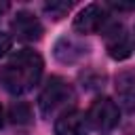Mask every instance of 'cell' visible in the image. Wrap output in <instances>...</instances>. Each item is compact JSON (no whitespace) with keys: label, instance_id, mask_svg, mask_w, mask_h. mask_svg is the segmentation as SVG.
Segmentation results:
<instances>
[{"label":"cell","instance_id":"cell-11","mask_svg":"<svg viewBox=\"0 0 135 135\" xmlns=\"http://www.w3.org/2000/svg\"><path fill=\"white\" fill-rule=\"evenodd\" d=\"M70 6H72V2H49V4H44V11L51 13L55 19H59L63 13L70 11Z\"/></svg>","mask_w":135,"mask_h":135},{"label":"cell","instance_id":"cell-7","mask_svg":"<svg viewBox=\"0 0 135 135\" xmlns=\"http://www.w3.org/2000/svg\"><path fill=\"white\" fill-rule=\"evenodd\" d=\"M86 131H89L86 114L78 110H70L61 114L55 122V135H86Z\"/></svg>","mask_w":135,"mask_h":135},{"label":"cell","instance_id":"cell-15","mask_svg":"<svg viewBox=\"0 0 135 135\" xmlns=\"http://www.w3.org/2000/svg\"><path fill=\"white\" fill-rule=\"evenodd\" d=\"M131 44H133V49H135V27H133V42H131Z\"/></svg>","mask_w":135,"mask_h":135},{"label":"cell","instance_id":"cell-12","mask_svg":"<svg viewBox=\"0 0 135 135\" xmlns=\"http://www.w3.org/2000/svg\"><path fill=\"white\" fill-rule=\"evenodd\" d=\"M116 11H135V2H120V0H110L108 2Z\"/></svg>","mask_w":135,"mask_h":135},{"label":"cell","instance_id":"cell-4","mask_svg":"<svg viewBox=\"0 0 135 135\" xmlns=\"http://www.w3.org/2000/svg\"><path fill=\"white\" fill-rule=\"evenodd\" d=\"M108 21V13L99 4H86L74 19V30L80 34H95Z\"/></svg>","mask_w":135,"mask_h":135},{"label":"cell","instance_id":"cell-14","mask_svg":"<svg viewBox=\"0 0 135 135\" xmlns=\"http://www.w3.org/2000/svg\"><path fill=\"white\" fill-rule=\"evenodd\" d=\"M6 8H8V4H6V2H0V17H2V13H4Z\"/></svg>","mask_w":135,"mask_h":135},{"label":"cell","instance_id":"cell-2","mask_svg":"<svg viewBox=\"0 0 135 135\" xmlns=\"http://www.w3.org/2000/svg\"><path fill=\"white\" fill-rule=\"evenodd\" d=\"M74 101V89L59 76H53L49 78L46 86L42 89L40 97H38V105H40V112L42 116L46 118H53L57 114H65L70 112L68 105Z\"/></svg>","mask_w":135,"mask_h":135},{"label":"cell","instance_id":"cell-9","mask_svg":"<svg viewBox=\"0 0 135 135\" xmlns=\"http://www.w3.org/2000/svg\"><path fill=\"white\" fill-rule=\"evenodd\" d=\"M84 53H86L84 46L78 44V42L72 40V38H61V40L57 42V46H55V57H57L59 61H63V63H72V61L80 59Z\"/></svg>","mask_w":135,"mask_h":135},{"label":"cell","instance_id":"cell-10","mask_svg":"<svg viewBox=\"0 0 135 135\" xmlns=\"http://www.w3.org/2000/svg\"><path fill=\"white\" fill-rule=\"evenodd\" d=\"M8 118H11V122H15V124H27V122L32 120V110H30V105H27L25 101H17V103L11 105Z\"/></svg>","mask_w":135,"mask_h":135},{"label":"cell","instance_id":"cell-1","mask_svg":"<svg viewBox=\"0 0 135 135\" xmlns=\"http://www.w3.org/2000/svg\"><path fill=\"white\" fill-rule=\"evenodd\" d=\"M42 68H44L42 57L36 51L32 49L17 51L2 68L0 82L11 95H23L30 89H34V84H38L42 76Z\"/></svg>","mask_w":135,"mask_h":135},{"label":"cell","instance_id":"cell-16","mask_svg":"<svg viewBox=\"0 0 135 135\" xmlns=\"http://www.w3.org/2000/svg\"><path fill=\"white\" fill-rule=\"evenodd\" d=\"M0 127H2V108H0Z\"/></svg>","mask_w":135,"mask_h":135},{"label":"cell","instance_id":"cell-13","mask_svg":"<svg viewBox=\"0 0 135 135\" xmlns=\"http://www.w3.org/2000/svg\"><path fill=\"white\" fill-rule=\"evenodd\" d=\"M11 44H13V38H11L8 34H2V32H0V57H2L6 51H11Z\"/></svg>","mask_w":135,"mask_h":135},{"label":"cell","instance_id":"cell-6","mask_svg":"<svg viewBox=\"0 0 135 135\" xmlns=\"http://www.w3.org/2000/svg\"><path fill=\"white\" fill-rule=\"evenodd\" d=\"M105 49L112 59H127L133 51V44L129 40V34L124 32L122 23H112L105 30Z\"/></svg>","mask_w":135,"mask_h":135},{"label":"cell","instance_id":"cell-5","mask_svg":"<svg viewBox=\"0 0 135 135\" xmlns=\"http://www.w3.org/2000/svg\"><path fill=\"white\" fill-rule=\"evenodd\" d=\"M11 34L17 38V40H23V42H34V40H40L42 36V23L27 11H21L13 17L11 21Z\"/></svg>","mask_w":135,"mask_h":135},{"label":"cell","instance_id":"cell-3","mask_svg":"<svg viewBox=\"0 0 135 135\" xmlns=\"http://www.w3.org/2000/svg\"><path fill=\"white\" fill-rule=\"evenodd\" d=\"M118 120H120V110H118V105H116L110 97H99V99H95V101L91 103L89 112H86V122H89L93 129L101 131V133L112 131V129L118 124Z\"/></svg>","mask_w":135,"mask_h":135},{"label":"cell","instance_id":"cell-8","mask_svg":"<svg viewBox=\"0 0 135 135\" xmlns=\"http://www.w3.org/2000/svg\"><path fill=\"white\" fill-rule=\"evenodd\" d=\"M116 91L120 101L129 110H133L135 108V70H127L116 76Z\"/></svg>","mask_w":135,"mask_h":135}]
</instances>
